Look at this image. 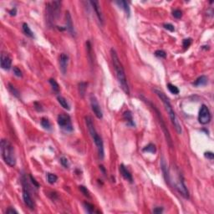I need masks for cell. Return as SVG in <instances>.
<instances>
[{"label": "cell", "mask_w": 214, "mask_h": 214, "mask_svg": "<svg viewBox=\"0 0 214 214\" xmlns=\"http://www.w3.org/2000/svg\"><path fill=\"white\" fill-rule=\"evenodd\" d=\"M120 172L122 175V176L128 181L129 182L132 183L133 182V177H132V175L131 174V172L127 170V168L123 164H121L120 166Z\"/></svg>", "instance_id": "16"}, {"label": "cell", "mask_w": 214, "mask_h": 214, "mask_svg": "<svg viewBox=\"0 0 214 214\" xmlns=\"http://www.w3.org/2000/svg\"><path fill=\"white\" fill-rule=\"evenodd\" d=\"M143 151H146V152H150V153H156V146L152 144V143H150L148 144L147 147H145L142 150Z\"/></svg>", "instance_id": "23"}, {"label": "cell", "mask_w": 214, "mask_h": 214, "mask_svg": "<svg viewBox=\"0 0 214 214\" xmlns=\"http://www.w3.org/2000/svg\"><path fill=\"white\" fill-rule=\"evenodd\" d=\"M90 100L91 109L93 110L94 114L95 115V116L98 119H102L103 118V112H102V110L100 108V104L98 102V100H97L96 96L94 94H91L90 95Z\"/></svg>", "instance_id": "9"}, {"label": "cell", "mask_w": 214, "mask_h": 214, "mask_svg": "<svg viewBox=\"0 0 214 214\" xmlns=\"http://www.w3.org/2000/svg\"><path fill=\"white\" fill-rule=\"evenodd\" d=\"M23 199H24V201L25 205L29 209H31V210L34 209V202H33V200L32 199V197H31V195L29 193V191H28V187H26V186L24 185V187H23Z\"/></svg>", "instance_id": "10"}, {"label": "cell", "mask_w": 214, "mask_h": 214, "mask_svg": "<svg viewBox=\"0 0 214 214\" xmlns=\"http://www.w3.org/2000/svg\"><path fill=\"white\" fill-rule=\"evenodd\" d=\"M58 124L60 127L65 131H72L74 130L73 125H72V122H71V119H70V116L69 115L65 113L60 114L58 115Z\"/></svg>", "instance_id": "6"}, {"label": "cell", "mask_w": 214, "mask_h": 214, "mask_svg": "<svg viewBox=\"0 0 214 214\" xmlns=\"http://www.w3.org/2000/svg\"><path fill=\"white\" fill-rule=\"evenodd\" d=\"M60 5H61V2L60 1L50 2L46 5V14L49 24L54 23V20L58 18L60 14Z\"/></svg>", "instance_id": "4"}, {"label": "cell", "mask_w": 214, "mask_h": 214, "mask_svg": "<svg viewBox=\"0 0 214 214\" xmlns=\"http://www.w3.org/2000/svg\"><path fill=\"white\" fill-rule=\"evenodd\" d=\"M87 85H88V84L85 83V82H80V84H79V85H78L79 93H80V95L82 98H84V96H85V91H86L87 89Z\"/></svg>", "instance_id": "22"}, {"label": "cell", "mask_w": 214, "mask_h": 214, "mask_svg": "<svg viewBox=\"0 0 214 214\" xmlns=\"http://www.w3.org/2000/svg\"><path fill=\"white\" fill-rule=\"evenodd\" d=\"M29 178H30V180H31V182H32V183L33 184V186H35L36 187H40V184H39V182L35 180V179L33 178L31 175H29Z\"/></svg>", "instance_id": "38"}, {"label": "cell", "mask_w": 214, "mask_h": 214, "mask_svg": "<svg viewBox=\"0 0 214 214\" xmlns=\"http://www.w3.org/2000/svg\"><path fill=\"white\" fill-rule=\"evenodd\" d=\"M41 126L44 127L45 130H48V131L51 130V124H50L49 120L46 119V118H42L41 119Z\"/></svg>", "instance_id": "27"}, {"label": "cell", "mask_w": 214, "mask_h": 214, "mask_svg": "<svg viewBox=\"0 0 214 214\" xmlns=\"http://www.w3.org/2000/svg\"><path fill=\"white\" fill-rule=\"evenodd\" d=\"M167 88H168L169 91H170L172 94H179V92H180L179 89L176 86V85H174L172 84H171V83L167 84Z\"/></svg>", "instance_id": "28"}, {"label": "cell", "mask_w": 214, "mask_h": 214, "mask_svg": "<svg viewBox=\"0 0 214 214\" xmlns=\"http://www.w3.org/2000/svg\"><path fill=\"white\" fill-rule=\"evenodd\" d=\"M13 74H14V75H16L17 77H23L22 71L20 70V69H19L18 67H13Z\"/></svg>", "instance_id": "34"}, {"label": "cell", "mask_w": 214, "mask_h": 214, "mask_svg": "<svg viewBox=\"0 0 214 214\" xmlns=\"http://www.w3.org/2000/svg\"><path fill=\"white\" fill-rule=\"evenodd\" d=\"M34 108H35V110H38V111H43L42 106L40 105V103H38V102H35V103H34Z\"/></svg>", "instance_id": "39"}, {"label": "cell", "mask_w": 214, "mask_h": 214, "mask_svg": "<svg viewBox=\"0 0 214 214\" xmlns=\"http://www.w3.org/2000/svg\"><path fill=\"white\" fill-rule=\"evenodd\" d=\"M175 188L184 198L186 199L189 198V192L187 190V187L184 182V179L181 174L179 173L176 176V179L175 181Z\"/></svg>", "instance_id": "7"}, {"label": "cell", "mask_w": 214, "mask_h": 214, "mask_svg": "<svg viewBox=\"0 0 214 214\" xmlns=\"http://www.w3.org/2000/svg\"><path fill=\"white\" fill-rule=\"evenodd\" d=\"M58 180V176L53 173H48L47 174V181L49 184H54Z\"/></svg>", "instance_id": "24"}, {"label": "cell", "mask_w": 214, "mask_h": 214, "mask_svg": "<svg viewBox=\"0 0 214 214\" xmlns=\"http://www.w3.org/2000/svg\"><path fill=\"white\" fill-rule=\"evenodd\" d=\"M90 3L91 4V6L93 8V9L95 12V14L97 16V19L99 20L101 25H104V16L101 11V8H100V3L98 1H90Z\"/></svg>", "instance_id": "12"}, {"label": "cell", "mask_w": 214, "mask_h": 214, "mask_svg": "<svg viewBox=\"0 0 214 214\" xmlns=\"http://www.w3.org/2000/svg\"><path fill=\"white\" fill-rule=\"evenodd\" d=\"M60 160L61 165L65 167V168H69V160H68V159H67L66 157H64V156H63V157L60 158Z\"/></svg>", "instance_id": "31"}, {"label": "cell", "mask_w": 214, "mask_h": 214, "mask_svg": "<svg viewBox=\"0 0 214 214\" xmlns=\"http://www.w3.org/2000/svg\"><path fill=\"white\" fill-rule=\"evenodd\" d=\"M155 93L157 94V96L160 98V100H161V102L163 103V105H164V106H165V109H166V110H167V113L169 115L170 120H171L172 123V125H173L174 127H175L176 132L179 134V135H181V132H182L181 126L180 121L178 120V118H177L176 115L175 111H174L173 107L172 106V104H171V102H170L169 99L167 98V95L163 93L162 91H160V90H155Z\"/></svg>", "instance_id": "2"}, {"label": "cell", "mask_w": 214, "mask_h": 214, "mask_svg": "<svg viewBox=\"0 0 214 214\" xmlns=\"http://www.w3.org/2000/svg\"><path fill=\"white\" fill-rule=\"evenodd\" d=\"M148 103H149V105L151 106V108H152L154 110H155V112L156 113V115H157V118H158V120H159V123H160V127H161V129H162L163 132H164V134H165V136H166L167 141L168 142L169 146H170L171 147H172V138H171V135H170V133H169V131H168V129H167V126H166V123H165V121H164V120H163L162 115H160L159 110H158L156 107L152 103H151V102H148Z\"/></svg>", "instance_id": "5"}, {"label": "cell", "mask_w": 214, "mask_h": 214, "mask_svg": "<svg viewBox=\"0 0 214 214\" xmlns=\"http://www.w3.org/2000/svg\"><path fill=\"white\" fill-rule=\"evenodd\" d=\"M2 158L8 166L13 167L16 165V155L13 145L8 140L3 139L0 144Z\"/></svg>", "instance_id": "3"}, {"label": "cell", "mask_w": 214, "mask_h": 214, "mask_svg": "<svg viewBox=\"0 0 214 214\" xmlns=\"http://www.w3.org/2000/svg\"><path fill=\"white\" fill-rule=\"evenodd\" d=\"M16 13H17V9H16V8H14L11 9V10L9 11V13H10V15H11V16H14V15H16Z\"/></svg>", "instance_id": "42"}, {"label": "cell", "mask_w": 214, "mask_h": 214, "mask_svg": "<svg viewBox=\"0 0 214 214\" xmlns=\"http://www.w3.org/2000/svg\"><path fill=\"white\" fill-rule=\"evenodd\" d=\"M100 169L102 170V172H104V174L106 175V170H105V168H104V167H103V166H100Z\"/></svg>", "instance_id": "43"}, {"label": "cell", "mask_w": 214, "mask_h": 214, "mask_svg": "<svg viewBox=\"0 0 214 214\" xmlns=\"http://www.w3.org/2000/svg\"><path fill=\"white\" fill-rule=\"evenodd\" d=\"M68 64H69V56L66 54H61L60 56V69L63 74H66Z\"/></svg>", "instance_id": "13"}, {"label": "cell", "mask_w": 214, "mask_h": 214, "mask_svg": "<svg viewBox=\"0 0 214 214\" xmlns=\"http://www.w3.org/2000/svg\"><path fill=\"white\" fill-rule=\"evenodd\" d=\"M79 188H80V192L84 194V196H85V197H90V192H89V190L87 189V187H85V186H80Z\"/></svg>", "instance_id": "32"}, {"label": "cell", "mask_w": 214, "mask_h": 214, "mask_svg": "<svg viewBox=\"0 0 214 214\" xmlns=\"http://www.w3.org/2000/svg\"><path fill=\"white\" fill-rule=\"evenodd\" d=\"M8 89H9L10 92L13 94L15 97L19 98V90H18L15 87L13 86V85H12L11 84H8Z\"/></svg>", "instance_id": "29"}, {"label": "cell", "mask_w": 214, "mask_h": 214, "mask_svg": "<svg viewBox=\"0 0 214 214\" xmlns=\"http://www.w3.org/2000/svg\"><path fill=\"white\" fill-rule=\"evenodd\" d=\"M57 100H58V102L60 104V106L63 107L64 109H65L67 110H70V106H69L68 101H67V100L65 97H63L61 95H58L57 96Z\"/></svg>", "instance_id": "20"}, {"label": "cell", "mask_w": 214, "mask_h": 214, "mask_svg": "<svg viewBox=\"0 0 214 214\" xmlns=\"http://www.w3.org/2000/svg\"><path fill=\"white\" fill-rule=\"evenodd\" d=\"M211 112L209 108L206 105H202L199 110L198 120L201 125H207L211 121Z\"/></svg>", "instance_id": "8"}, {"label": "cell", "mask_w": 214, "mask_h": 214, "mask_svg": "<svg viewBox=\"0 0 214 214\" xmlns=\"http://www.w3.org/2000/svg\"><path fill=\"white\" fill-rule=\"evenodd\" d=\"M172 15L174 16V18H176V19H181V16H182V13H181L180 9H175L172 12Z\"/></svg>", "instance_id": "35"}, {"label": "cell", "mask_w": 214, "mask_h": 214, "mask_svg": "<svg viewBox=\"0 0 214 214\" xmlns=\"http://www.w3.org/2000/svg\"><path fill=\"white\" fill-rule=\"evenodd\" d=\"M192 40L188 38V39H185L183 40V42H182V45L184 47V49H187L188 47L190 46L192 44Z\"/></svg>", "instance_id": "33"}, {"label": "cell", "mask_w": 214, "mask_h": 214, "mask_svg": "<svg viewBox=\"0 0 214 214\" xmlns=\"http://www.w3.org/2000/svg\"><path fill=\"white\" fill-rule=\"evenodd\" d=\"M208 82V79H207V76L205 75H201L200 77H198L197 80L194 81L192 83L194 86H204L206 85Z\"/></svg>", "instance_id": "18"}, {"label": "cell", "mask_w": 214, "mask_h": 214, "mask_svg": "<svg viewBox=\"0 0 214 214\" xmlns=\"http://www.w3.org/2000/svg\"><path fill=\"white\" fill-rule=\"evenodd\" d=\"M18 214V212L15 210V209H13L12 207H9L8 209H7L6 210V214Z\"/></svg>", "instance_id": "40"}, {"label": "cell", "mask_w": 214, "mask_h": 214, "mask_svg": "<svg viewBox=\"0 0 214 214\" xmlns=\"http://www.w3.org/2000/svg\"><path fill=\"white\" fill-rule=\"evenodd\" d=\"M23 31L24 33L26 34L28 37L29 38H34V35H33V33L32 32V30L30 29V28L28 26V24H26V23H24L23 24Z\"/></svg>", "instance_id": "21"}, {"label": "cell", "mask_w": 214, "mask_h": 214, "mask_svg": "<svg viewBox=\"0 0 214 214\" xmlns=\"http://www.w3.org/2000/svg\"><path fill=\"white\" fill-rule=\"evenodd\" d=\"M163 212V208L162 207H156L153 210L154 213H161Z\"/></svg>", "instance_id": "41"}, {"label": "cell", "mask_w": 214, "mask_h": 214, "mask_svg": "<svg viewBox=\"0 0 214 214\" xmlns=\"http://www.w3.org/2000/svg\"><path fill=\"white\" fill-rule=\"evenodd\" d=\"M0 64H1V68L3 69L8 70L10 69V68L12 66V60L10 58V56L7 53L1 54V57H0Z\"/></svg>", "instance_id": "11"}, {"label": "cell", "mask_w": 214, "mask_h": 214, "mask_svg": "<svg viewBox=\"0 0 214 214\" xmlns=\"http://www.w3.org/2000/svg\"><path fill=\"white\" fill-rule=\"evenodd\" d=\"M163 27H164L166 29H167V30L171 31V32L175 31V28H174V26L172 24H163Z\"/></svg>", "instance_id": "36"}, {"label": "cell", "mask_w": 214, "mask_h": 214, "mask_svg": "<svg viewBox=\"0 0 214 214\" xmlns=\"http://www.w3.org/2000/svg\"><path fill=\"white\" fill-rule=\"evenodd\" d=\"M84 207L85 209L86 210V212L88 213H93L94 212V206L93 204L88 202V201H85L84 202Z\"/></svg>", "instance_id": "25"}, {"label": "cell", "mask_w": 214, "mask_h": 214, "mask_svg": "<svg viewBox=\"0 0 214 214\" xmlns=\"http://www.w3.org/2000/svg\"><path fill=\"white\" fill-rule=\"evenodd\" d=\"M110 55H111V60H112L114 69L115 71V75H116V78L118 80V82L122 88V90H124V92L126 94H130V89H129V85H128L126 75L124 67L120 62L116 51L113 48L110 49Z\"/></svg>", "instance_id": "1"}, {"label": "cell", "mask_w": 214, "mask_h": 214, "mask_svg": "<svg viewBox=\"0 0 214 214\" xmlns=\"http://www.w3.org/2000/svg\"><path fill=\"white\" fill-rule=\"evenodd\" d=\"M160 167H161V170H162V173L164 176V178L166 180V182L167 184L170 185V172L168 171V168H167V165L166 160L164 159V157H161V160H160Z\"/></svg>", "instance_id": "15"}, {"label": "cell", "mask_w": 214, "mask_h": 214, "mask_svg": "<svg viewBox=\"0 0 214 214\" xmlns=\"http://www.w3.org/2000/svg\"><path fill=\"white\" fill-rule=\"evenodd\" d=\"M49 84L51 85L54 91L56 92V93H59V92H60V85H59V84L56 82V80H54V79H49Z\"/></svg>", "instance_id": "26"}, {"label": "cell", "mask_w": 214, "mask_h": 214, "mask_svg": "<svg viewBox=\"0 0 214 214\" xmlns=\"http://www.w3.org/2000/svg\"><path fill=\"white\" fill-rule=\"evenodd\" d=\"M155 55L156 56V57H158V58H160V59H165L166 57H167V54L165 51H163V50H156V52H155Z\"/></svg>", "instance_id": "30"}, {"label": "cell", "mask_w": 214, "mask_h": 214, "mask_svg": "<svg viewBox=\"0 0 214 214\" xmlns=\"http://www.w3.org/2000/svg\"><path fill=\"white\" fill-rule=\"evenodd\" d=\"M65 24H66V29L68 30V32L72 36H75V31H74V28L71 14L69 11H67L66 14H65Z\"/></svg>", "instance_id": "14"}, {"label": "cell", "mask_w": 214, "mask_h": 214, "mask_svg": "<svg viewBox=\"0 0 214 214\" xmlns=\"http://www.w3.org/2000/svg\"><path fill=\"white\" fill-rule=\"evenodd\" d=\"M205 157L209 159V160H213L214 158V154L211 151H207V152H205Z\"/></svg>", "instance_id": "37"}, {"label": "cell", "mask_w": 214, "mask_h": 214, "mask_svg": "<svg viewBox=\"0 0 214 214\" xmlns=\"http://www.w3.org/2000/svg\"><path fill=\"white\" fill-rule=\"evenodd\" d=\"M116 3L118 4V6L120 7V8H122L125 13H126L127 17H130V14H131V10H130V7L128 3L126 1H117Z\"/></svg>", "instance_id": "19"}, {"label": "cell", "mask_w": 214, "mask_h": 214, "mask_svg": "<svg viewBox=\"0 0 214 214\" xmlns=\"http://www.w3.org/2000/svg\"><path fill=\"white\" fill-rule=\"evenodd\" d=\"M123 118L124 120L126 121L127 125L130 126H135V122H134L133 116H132V114L130 110H126L123 113Z\"/></svg>", "instance_id": "17"}]
</instances>
